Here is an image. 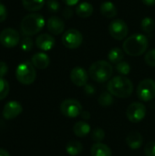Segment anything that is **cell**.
Segmentation results:
<instances>
[{
	"label": "cell",
	"instance_id": "obj_1",
	"mask_svg": "<svg viewBox=\"0 0 155 156\" xmlns=\"http://www.w3.org/2000/svg\"><path fill=\"white\" fill-rule=\"evenodd\" d=\"M109 92L118 98H128L133 91V84L125 76H116L108 83Z\"/></svg>",
	"mask_w": 155,
	"mask_h": 156
},
{
	"label": "cell",
	"instance_id": "obj_2",
	"mask_svg": "<svg viewBox=\"0 0 155 156\" xmlns=\"http://www.w3.org/2000/svg\"><path fill=\"white\" fill-rule=\"evenodd\" d=\"M148 48V39L143 34H134L125 39L122 45L123 51L132 57L143 55Z\"/></svg>",
	"mask_w": 155,
	"mask_h": 156
},
{
	"label": "cell",
	"instance_id": "obj_3",
	"mask_svg": "<svg viewBox=\"0 0 155 156\" xmlns=\"http://www.w3.org/2000/svg\"><path fill=\"white\" fill-rule=\"evenodd\" d=\"M45 26V19L40 14L33 13L26 15L20 23V29L22 33L26 36H34L37 34Z\"/></svg>",
	"mask_w": 155,
	"mask_h": 156
},
{
	"label": "cell",
	"instance_id": "obj_4",
	"mask_svg": "<svg viewBox=\"0 0 155 156\" xmlns=\"http://www.w3.org/2000/svg\"><path fill=\"white\" fill-rule=\"evenodd\" d=\"M113 73V68L106 60H98L91 64L89 69V75L92 80L102 83L108 81Z\"/></svg>",
	"mask_w": 155,
	"mask_h": 156
},
{
	"label": "cell",
	"instance_id": "obj_5",
	"mask_svg": "<svg viewBox=\"0 0 155 156\" xmlns=\"http://www.w3.org/2000/svg\"><path fill=\"white\" fill-rule=\"evenodd\" d=\"M36 69L34 65L30 61H25L20 63L16 70V80L23 85H30L36 80Z\"/></svg>",
	"mask_w": 155,
	"mask_h": 156
},
{
	"label": "cell",
	"instance_id": "obj_6",
	"mask_svg": "<svg viewBox=\"0 0 155 156\" xmlns=\"http://www.w3.org/2000/svg\"><path fill=\"white\" fill-rule=\"evenodd\" d=\"M137 95L143 101H150L155 98V81L152 79L142 80L137 87Z\"/></svg>",
	"mask_w": 155,
	"mask_h": 156
},
{
	"label": "cell",
	"instance_id": "obj_7",
	"mask_svg": "<svg viewBox=\"0 0 155 156\" xmlns=\"http://www.w3.org/2000/svg\"><path fill=\"white\" fill-rule=\"evenodd\" d=\"M62 43L63 45L69 49L78 48L83 41L82 34L75 28L68 29L62 36Z\"/></svg>",
	"mask_w": 155,
	"mask_h": 156
},
{
	"label": "cell",
	"instance_id": "obj_8",
	"mask_svg": "<svg viewBox=\"0 0 155 156\" xmlns=\"http://www.w3.org/2000/svg\"><path fill=\"white\" fill-rule=\"evenodd\" d=\"M60 112L68 118H76L82 112V107L79 101L74 99H67L60 104Z\"/></svg>",
	"mask_w": 155,
	"mask_h": 156
},
{
	"label": "cell",
	"instance_id": "obj_9",
	"mask_svg": "<svg viewBox=\"0 0 155 156\" xmlns=\"http://www.w3.org/2000/svg\"><path fill=\"white\" fill-rule=\"evenodd\" d=\"M126 116L131 122L138 123L145 118L146 107L141 102H132L127 108Z\"/></svg>",
	"mask_w": 155,
	"mask_h": 156
},
{
	"label": "cell",
	"instance_id": "obj_10",
	"mask_svg": "<svg viewBox=\"0 0 155 156\" xmlns=\"http://www.w3.org/2000/svg\"><path fill=\"white\" fill-rule=\"evenodd\" d=\"M20 41V35L18 31L14 28H5L0 33V43L5 48H14Z\"/></svg>",
	"mask_w": 155,
	"mask_h": 156
},
{
	"label": "cell",
	"instance_id": "obj_11",
	"mask_svg": "<svg viewBox=\"0 0 155 156\" xmlns=\"http://www.w3.org/2000/svg\"><path fill=\"white\" fill-rule=\"evenodd\" d=\"M109 31L113 38L117 40H122L127 37L129 28L125 21L122 19H115L110 24Z\"/></svg>",
	"mask_w": 155,
	"mask_h": 156
},
{
	"label": "cell",
	"instance_id": "obj_12",
	"mask_svg": "<svg viewBox=\"0 0 155 156\" xmlns=\"http://www.w3.org/2000/svg\"><path fill=\"white\" fill-rule=\"evenodd\" d=\"M70 80L72 83L78 87H84L88 84L89 74L81 67H75L70 72Z\"/></svg>",
	"mask_w": 155,
	"mask_h": 156
},
{
	"label": "cell",
	"instance_id": "obj_13",
	"mask_svg": "<svg viewBox=\"0 0 155 156\" xmlns=\"http://www.w3.org/2000/svg\"><path fill=\"white\" fill-rule=\"evenodd\" d=\"M23 108L18 101H8L3 109V117L6 120H13L21 114Z\"/></svg>",
	"mask_w": 155,
	"mask_h": 156
},
{
	"label": "cell",
	"instance_id": "obj_14",
	"mask_svg": "<svg viewBox=\"0 0 155 156\" xmlns=\"http://www.w3.org/2000/svg\"><path fill=\"white\" fill-rule=\"evenodd\" d=\"M47 28L51 34L59 35L65 29V23L60 17L53 16L48 18L47 22Z\"/></svg>",
	"mask_w": 155,
	"mask_h": 156
},
{
	"label": "cell",
	"instance_id": "obj_15",
	"mask_svg": "<svg viewBox=\"0 0 155 156\" xmlns=\"http://www.w3.org/2000/svg\"><path fill=\"white\" fill-rule=\"evenodd\" d=\"M36 45L39 49H41L43 51H48L54 48L55 38L49 34H46V33L41 34L37 37Z\"/></svg>",
	"mask_w": 155,
	"mask_h": 156
},
{
	"label": "cell",
	"instance_id": "obj_16",
	"mask_svg": "<svg viewBox=\"0 0 155 156\" xmlns=\"http://www.w3.org/2000/svg\"><path fill=\"white\" fill-rule=\"evenodd\" d=\"M50 62L49 57L43 52L36 53L31 58V63L34 65L35 68L38 69H45L48 67Z\"/></svg>",
	"mask_w": 155,
	"mask_h": 156
},
{
	"label": "cell",
	"instance_id": "obj_17",
	"mask_svg": "<svg viewBox=\"0 0 155 156\" xmlns=\"http://www.w3.org/2000/svg\"><path fill=\"white\" fill-rule=\"evenodd\" d=\"M143 142V136L138 132H132L129 133L126 137V144L132 150L139 149L142 146Z\"/></svg>",
	"mask_w": 155,
	"mask_h": 156
},
{
	"label": "cell",
	"instance_id": "obj_18",
	"mask_svg": "<svg viewBox=\"0 0 155 156\" xmlns=\"http://www.w3.org/2000/svg\"><path fill=\"white\" fill-rule=\"evenodd\" d=\"M93 10H94L93 5L90 3L82 2L77 5L75 12H76L77 16H79V17L87 18V17H90L93 14Z\"/></svg>",
	"mask_w": 155,
	"mask_h": 156
},
{
	"label": "cell",
	"instance_id": "obj_19",
	"mask_svg": "<svg viewBox=\"0 0 155 156\" xmlns=\"http://www.w3.org/2000/svg\"><path fill=\"white\" fill-rule=\"evenodd\" d=\"M91 156H111V148L102 144V143H95L91 149H90Z\"/></svg>",
	"mask_w": 155,
	"mask_h": 156
},
{
	"label": "cell",
	"instance_id": "obj_20",
	"mask_svg": "<svg viewBox=\"0 0 155 156\" xmlns=\"http://www.w3.org/2000/svg\"><path fill=\"white\" fill-rule=\"evenodd\" d=\"M100 13L102 16L108 18H113L117 16L118 10L115 6V5L112 2L107 1L101 4L100 5Z\"/></svg>",
	"mask_w": 155,
	"mask_h": 156
},
{
	"label": "cell",
	"instance_id": "obj_21",
	"mask_svg": "<svg viewBox=\"0 0 155 156\" xmlns=\"http://www.w3.org/2000/svg\"><path fill=\"white\" fill-rule=\"evenodd\" d=\"M73 132L78 137H85L90 132V125L84 121L78 122L73 126Z\"/></svg>",
	"mask_w": 155,
	"mask_h": 156
},
{
	"label": "cell",
	"instance_id": "obj_22",
	"mask_svg": "<svg viewBox=\"0 0 155 156\" xmlns=\"http://www.w3.org/2000/svg\"><path fill=\"white\" fill-rule=\"evenodd\" d=\"M83 150V145L81 143L78 141H70L66 145V152L69 155L77 156L79 155Z\"/></svg>",
	"mask_w": 155,
	"mask_h": 156
},
{
	"label": "cell",
	"instance_id": "obj_23",
	"mask_svg": "<svg viewBox=\"0 0 155 156\" xmlns=\"http://www.w3.org/2000/svg\"><path fill=\"white\" fill-rule=\"evenodd\" d=\"M22 4L25 9L35 12L40 10L44 6L45 0H22Z\"/></svg>",
	"mask_w": 155,
	"mask_h": 156
},
{
	"label": "cell",
	"instance_id": "obj_24",
	"mask_svg": "<svg viewBox=\"0 0 155 156\" xmlns=\"http://www.w3.org/2000/svg\"><path fill=\"white\" fill-rule=\"evenodd\" d=\"M123 58H124V53L120 48H113L112 49L110 50L108 54L109 60L113 64H118L119 62L122 61Z\"/></svg>",
	"mask_w": 155,
	"mask_h": 156
},
{
	"label": "cell",
	"instance_id": "obj_25",
	"mask_svg": "<svg viewBox=\"0 0 155 156\" xmlns=\"http://www.w3.org/2000/svg\"><path fill=\"white\" fill-rule=\"evenodd\" d=\"M141 27L142 30L145 33H152L154 30L155 22L152 17H144L141 22Z\"/></svg>",
	"mask_w": 155,
	"mask_h": 156
},
{
	"label": "cell",
	"instance_id": "obj_26",
	"mask_svg": "<svg viewBox=\"0 0 155 156\" xmlns=\"http://www.w3.org/2000/svg\"><path fill=\"white\" fill-rule=\"evenodd\" d=\"M114 101L113 96L110 92H103L100 94V96L98 99V102L102 107H109L112 105Z\"/></svg>",
	"mask_w": 155,
	"mask_h": 156
},
{
	"label": "cell",
	"instance_id": "obj_27",
	"mask_svg": "<svg viewBox=\"0 0 155 156\" xmlns=\"http://www.w3.org/2000/svg\"><path fill=\"white\" fill-rule=\"evenodd\" d=\"M10 90L9 83L4 78H0V101L6 98Z\"/></svg>",
	"mask_w": 155,
	"mask_h": 156
},
{
	"label": "cell",
	"instance_id": "obj_28",
	"mask_svg": "<svg viewBox=\"0 0 155 156\" xmlns=\"http://www.w3.org/2000/svg\"><path fill=\"white\" fill-rule=\"evenodd\" d=\"M116 69L122 76H126L131 71V66L127 61H121L116 64Z\"/></svg>",
	"mask_w": 155,
	"mask_h": 156
},
{
	"label": "cell",
	"instance_id": "obj_29",
	"mask_svg": "<svg viewBox=\"0 0 155 156\" xmlns=\"http://www.w3.org/2000/svg\"><path fill=\"white\" fill-rule=\"evenodd\" d=\"M91 138H92V140L95 143H100L105 138V132H104V130H102L100 127L94 129V131L92 132V134H91Z\"/></svg>",
	"mask_w": 155,
	"mask_h": 156
},
{
	"label": "cell",
	"instance_id": "obj_30",
	"mask_svg": "<svg viewBox=\"0 0 155 156\" xmlns=\"http://www.w3.org/2000/svg\"><path fill=\"white\" fill-rule=\"evenodd\" d=\"M20 48L23 51H30L33 48V40L29 37H26L20 44Z\"/></svg>",
	"mask_w": 155,
	"mask_h": 156
},
{
	"label": "cell",
	"instance_id": "obj_31",
	"mask_svg": "<svg viewBox=\"0 0 155 156\" xmlns=\"http://www.w3.org/2000/svg\"><path fill=\"white\" fill-rule=\"evenodd\" d=\"M144 60L147 63V65L151 67H155V48L147 51V53L144 56Z\"/></svg>",
	"mask_w": 155,
	"mask_h": 156
},
{
	"label": "cell",
	"instance_id": "obj_32",
	"mask_svg": "<svg viewBox=\"0 0 155 156\" xmlns=\"http://www.w3.org/2000/svg\"><path fill=\"white\" fill-rule=\"evenodd\" d=\"M47 7L52 13H57L60 9V5L57 0H48Z\"/></svg>",
	"mask_w": 155,
	"mask_h": 156
},
{
	"label": "cell",
	"instance_id": "obj_33",
	"mask_svg": "<svg viewBox=\"0 0 155 156\" xmlns=\"http://www.w3.org/2000/svg\"><path fill=\"white\" fill-rule=\"evenodd\" d=\"M144 154L145 156H155V142H149L145 148H144Z\"/></svg>",
	"mask_w": 155,
	"mask_h": 156
},
{
	"label": "cell",
	"instance_id": "obj_34",
	"mask_svg": "<svg viewBox=\"0 0 155 156\" xmlns=\"http://www.w3.org/2000/svg\"><path fill=\"white\" fill-rule=\"evenodd\" d=\"M7 16V10H6V7L5 5L1 2L0 0V23L5 21V18Z\"/></svg>",
	"mask_w": 155,
	"mask_h": 156
},
{
	"label": "cell",
	"instance_id": "obj_35",
	"mask_svg": "<svg viewBox=\"0 0 155 156\" xmlns=\"http://www.w3.org/2000/svg\"><path fill=\"white\" fill-rule=\"evenodd\" d=\"M8 72V67L5 62L0 61V78L5 77Z\"/></svg>",
	"mask_w": 155,
	"mask_h": 156
},
{
	"label": "cell",
	"instance_id": "obj_36",
	"mask_svg": "<svg viewBox=\"0 0 155 156\" xmlns=\"http://www.w3.org/2000/svg\"><path fill=\"white\" fill-rule=\"evenodd\" d=\"M84 91L87 95H92L95 92V88L91 84H87L84 86Z\"/></svg>",
	"mask_w": 155,
	"mask_h": 156
},
{
	"label": "cell",
	"instance_id": "obj_37",
	"mask_svg": "<svg viewBox=\"0 0 155 156\" xmlns=\"http://www.w3.org/2000/svg\"><path fill=\"white\" fill-rule=\"evenodd\" d=\"M72 15H73V10L71 9V7L70 6H66L65 9L63 10V16H64V17L67 18V19H69V18H70L72 16Z\"/></svg>",
	"mask_w": 155,
	"mask_h": 156
},
{
	"label": "cell",
	"instance_id": "obj_38",
	"mask_svg": "<svg viewBox=\"0 0 155 156\" xmlns=\"http://www.w3.org/2000/svg\"><path fill=\"white\" fill-rule=\"evenodd\" d=\"M63 3L67 5V6H73V5H76L79 0H62Z\"/></svg>",
	"mask_w": 155,
	"mask_h": 156
},
{
	"label": "cell",
	"instance_id": "obj_39",
	"mask_svg": "<svg viewBox=\"0 0 155 156\" xmlns=\"http://www.w3.org/2000/svg\"><path fill=\"white\" fill-rule=\"evenodd\" d=\"M142 1L147 6H153L155 5V0H142Z\"/></svg>",
	"mask_w": 155,
	"mask_h": 156
},
{
	"label": "cell",
	"instance_id": "obj_40",
	"mask_svg": "<svg viewBox=\"0 0 155 156\" xmlns=\"http://www.w3.org/2000/svg\"><path fill=\"white\" fill-rule=\"evenodd\" d=\"M81 117H82L84 120H89L90 117V114L88 112H81Z\"/></svg>",
	"mask_w": 155,
	"mask_h": 156
},
{
	"label": "cell",
	"instance_id": "obj_41",
	"mask_svg": "<svg viewBox=\"0 0 155 156\" xmlns=\"http://www.w3.org/2000/svg\"><path fill=\"white\" fill-rule=\"evenodd\" d=\"M0 156H10V154L6 150H5L3 148H0Z\"/></svg>",
	"mask_w": 155,
	"mask_h": 156
}]
</instances>
